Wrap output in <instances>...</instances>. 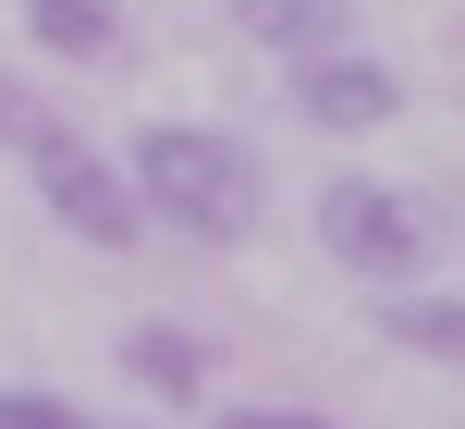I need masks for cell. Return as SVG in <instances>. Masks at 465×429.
Returning a JSON list of instances; mask_svg holds the SVG:
<instances>
[{
    "label": "cell",
    "mask_w": 465,
    "mask_h": 429,
    "mask_svg": "<svg viewBox=\"0 0 465 429\" xmlns=\"http://www.w3.org/2000/svg\"><path fill=\"white\" fill-rule=\"evenodd\" d=\"M123 172L147 196V234H184V245H245L270 221V160L221 123H135L123 135Z\"/></svg>",
    "instance_id": "obj_1"
},
{
    "label": "cell",
    "mask_w": 465,
    "mask_h": 429,
    "mask_svg": "<svg viewBox=\"0 0 465 429\" xmlns=\"http://www.w3.org/2000/svg\"><path fill=\"white\" fill-rule=\"evenodd\" d=\"M319 245H331V270H355L368 294H392V283H429V270H441V209L404 196V185H380V172H331L319 185Z\"/></svg>",
    "instance_id": "obj_2"
},
{
    "label": "cell",
    "mask_w": 465,
    "mask_h": 429,
    "mask_svg": "<svg viewBox=\"0 0 465 429\" xmlns=\"http://www.w3.org/2000/svg\"><path fill=\"white\" fill-rule=\"evenodd\" d=\"M25 172H37L49 221H62L74 245H98V258H135V245H147V196H135V172H123L111 147H86L74 123H62L49 147H25Z\"/></svg>",
    "instance_id": "obj_3"
},
{
    "label": "cell",
    "mask_w": 465,
    "mask_h": 429,
    "mask_svg": "<svg viewBox=\"0 0 465 429\" xmlns=\"http://www.w3.org/2000/svg\"><path fill=\"white\" fill-rule=\"evenodd\" d=\"M282 86H294V111L319 123V135H380V123L404 111V74H392V62H368L355 37L294 49V62H282Z\"/></svg>",
    "instance_id": "obj_4"
},
{
    "label": "cell",
    "mask_w": 465,
    "mask_h": 429,
    "mask_svg": "<svg viewBox=\"0 0 465 429\" xmlns=\"http://www.w3.org/2000/svg\"><path fill=\"white\" fill-rule=\"evenodd\" d=\"M111 356H123V381H135L147 405H196V393H209V344H196L184 319H135Z\"/></svg>",
    "instance_id": "obj_5"
},
{
    "label": "cell",
    "mask_w": 465,
    "mask_h": 429,
    "mask_svg": "<svg viewBox=\"0 0 465 429\" xmlns=\"http://www.w3.org/2000/svg\"><path fill=\"white\" fill-rule=\"evenodd\" d=\"M25 49H49V62H123L135 49V13L123 0H25Z\"/></svg>",
    "instance_id": "obj_6"
},
{
    "label": "cell",
    "mask_w": 465,
    "mask_h": 429,
    "mask_svg": "<svg viewBox=\"0 0 465 429\" xmlns=\"http://www.w3.org/2000/svg\"><path fill=\"white\" fill-rule=\"evenodd\" d=\"M380 344H404L417 368H453V381H465V294L392 283V294H380Z\"/></svg>",
    "instance_id": "obj_7"
},
{
    "label": "cell",
    "mask_w": 465,
    "mask_h": 429,
    "mask_svg": "<svg viewBox=\"0 0 465 429\" xmlns=\"http://www.w3.org/2000/svg\"><path fill=\"white\" fill-rule=\"evenodd\" d=\"M232 25H245L257 49H282V62H294V49L355 37V13H343V0H232Z\"/></svg>",
    "instance_id": "obj_8"
},
{
    "label": "cell",
    "mask_w": 465,
    "mask_h": 429,
    "mask_svg": "<svg viewBox=\"0 0 465 429\" xmlns=\"http://www.w3.org/2000/svg\"><path fill=\"white\" fill-rule=\"evenodd\" d=\"M0 429H98L74 393H49V381H0Z\"/></svg>",
    "instance_id": "obj_9"
},
{
    "label": "cell",
    "mask_w": 465,
    "mask_h": 429,
    "mask_svg": "<svg viewBox=\"0 0 465 429\" xmlns=\"http://www.w3.org/2000/svg\"><path fill=\"white\" fill-rule=\"evenodd\" d=\"M49 135H62V111H49V98L25 86V74H0V147L25 160V147H49Z\"/></svg>",
    "instance_id": "obj_10"
},
{
    "label": "cell",
    "mask_w": 465,
    "mask_h": 429,
    "mask_svg": "<svg viewBox=\"0 0 465 429\" xmlns=\"http://www.w3.org/2000/svg\"><path fill=\"white\" fill-rule=\"evenodd\" d=\"M221 429H343V417H319V405H232Z\"/></svg>",
    "instance_id": "obj_11"
}]
</instances>
